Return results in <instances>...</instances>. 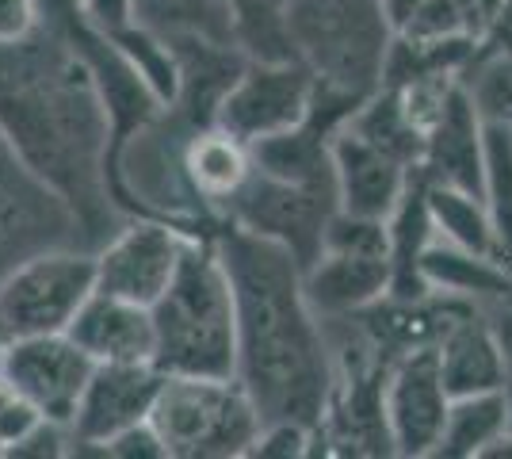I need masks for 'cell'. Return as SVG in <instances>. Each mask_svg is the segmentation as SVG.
I'll return each mask as SVG.
<instances>
[{
	"instance_id": "obj_13",
	"label": "cell",
	"mask_w": 512,
	"mask_h": 459,
	"mask_svg": "<svg viewBox=\"0 0 512 459\" xmlns=\"http://www.w3.org/2000/svg\"><path fill=\"white\" fill-rule=\"evenodd\" d=\"M482 127H486V119H482L474 92L455 85L425 142L421 173L428 176V184H451V188H463V192L486 199V138H482Z\"/></svg>"
},
{
	"instance_id": "obj_26",
	"label": "cell",
	"mask_w": 512,
	"mask_h": 459,
	"mask_svg": "<svg viewBox=\"0 0 512 459\" xmlns=\"http://www.w3.org/2000/svg\"><path fill=\"white\" fill-rule=\"evenodd\" d=\"M318 433L310 425H299V421H264L260 437H256L253 452L249 456H264V459H299L310 456Z\"/></svg>"
},
{
	"instance_id": "obj_29",
	"label": "cell",
	"mask_w": 512,
	"mask_h": 459,
	"mask_svg": "<svg viewBox=\"0 0 512 459\" xmlns=\"http://www.w3.org/2000/svg\"><path fill=\"white\" fill-rule=\"evenodd\" d=\"M459 4H463V12H467L470 31L482 39V35L493 27V20H497V12H501L505 0H459Z\"/></svg>"
},
{
	"instance_id": "obj_14",
	"label": "cell",
	"mask_w": 512,
	"mask_h": 459,
	"mask_svg": "<svg viewBox=\"0 0 512 459\" xmlns=\"http://www.w3.org/2000/svg\"><path fill=\"white\" fill-rule=\"evenodd\" d=\"M333 173H337V196H341L344 211L356 215H371V219H390L394 207L402 203L409 188V165L386 150L371 146L363 134H356L348 123H341L333 138Z\"/></svg>"
},
{
	"instance_id": "obj_36",
	"label": "cell",
	"mask_w": 512,
	"mask_h": 459,
	"mask_svg": "<svg viewBox=\"0 0 512 459\" xmlns=\"http://www.w3.org/2000/svg\"><path fill=\"white\" fill-rule=\"evenodd\" d=\"M0 456H4V440H0Z\"/></svg>"
},
{
	"instance_id": "obj_35",
	"label": "cell",
	"mask_w": 512,
	"mask_h": 459,
	"mask_svg": "<svg viewBox=\"0 0 512 459\" xmlns=\"http://www.w3.org/2000/svg\"><path fill=\"white\" fill-rule=\"evenodd\" d=\"M509 429H512V379H509Z\"/></svg>"
},
{
	"instance_id": "obj_34",
	"label": "cell",
	"mask_w": 512,
	"mask_h": 459,
	"mask_svg": "<svg viewBox=\"0 0 512 459\" xmlns=\"http://www.w3.org/2000/svg\"><path fill=\"white\" fill-rule=\"evenodd\" d=\"M497 337H501V349H505V360H509V375H512V318L501 329H497Z\"/></svg>"
},
{
	"instance_id": "obj_20",
	"label": "cell",
	"mask_w": 512,
	"mask_h": 459,
	"mask_svg": "<svg viewBox=\"0 0 512 459\" xmlns=\"http://www.w3.org/2000/svg\"><path fill=\"white\" fill-rule=\"evenodd\" d=\"M421 276L432 291H448V295H493V299H505L512 295L509 272L497 264V257H482V253H470L459 249L451 241H432L421 257Z\"/></svg>"
},
{
	"instance_id": "obj_18",
	"label": "cell",
	"mask_w": 512,
	"mask_h": 459,
	"mask_svg": "<svg viewBox=\"0 0 512 459\" xmlns=\"http://www.w3.org/2000/svg\"><path fill=\"white\" fill-rule=\"evenodd\" d=\"M436 352H440V372H444V387H448L451 398L509 387L512 375L505 349H501V337H497V329H490L478 318V310L459 318L440 337Z\"/></svg>"
},
{
	"instance_id": "obj_11",
	"label": "cell",
	"mask_w": 512,
	"mask_h": 459,
	"mask_svg": "<svg viewBox=\"0 0 512 459\" xmlns=\"http://www.w3.org/2000/svg\"><path fill=\"white\" fill-rule=\"evenodd\" d=\"M451 394L440 372V352L436 345L402 352L390 375H386V425L394 452L409 459L436 456V444L448 425Z\"/></svg>"
},
{
	"instance_id": "obj_12",
	"label": "cell",
	"mask_w": 512,
	"mask_h": 459,
	"mask_svg": "<svg viewBox=\"0 0 512 459\" xmlns=\"http://www.w3.org/2000/svg\"><path fill=\"white\" fill-rule=\"evenodd\" d=\"M165 372L157 364H96L81 406L69 421L77 448H104L134 425H146Z\"/></svg>"
},
{
	"instance_id": "obj_5",
	"label": "cell",
	"mask_w": 512,
	"mask_h": 459,
	"mask_svg": "<svg viewBox=\"0 0 512 459\" xmlns=\"http://www.w3.org/2000/svg\"><path fill=\"white\" fill-rule=\"evenodd\" d=\"M96 291V249L50 245L23 257L0 280V337L65 333Z\"/></svg>"
},
{
	"instance_id": "obj_30",
	"label": "cell",
	"mask_w": 512,
	"mask_h": 459,
	"mask_svg": "<svg viewBox=\"0 0 512 459\" xmlns=\"http://www.w3.org/2000/svg\"><path fill=\"white\" fill-rule=\"evenodd\" d=\"M375 8H379V16H383L386 31L398 35V31L409 23V16L421 8V0H375Z\"/></svg>"
},
{
	"instance_id": "obj_25",
	"label": "cell",
	"mask_w": 512,
	"mask_h": 459,
	"mask_svg": "<svg viewBox=\"0 0 512 459\" xmlns=\"http://www.w3.org/2000/svg\"><path fill=\"white\" fill-rule=\"evenodd\" d=\"M409 43H448L459 35H474L467 23V12L459 0H421V8L409 16V23L398 31Z\"/></svg>"
},
{
	"instance_id": "obj_27",
	"label": "cell",
	"mask_w": 512,
	"mask_h": 459,
	"mask_svg": "<svg viewBox=\"0 0 512 459\" xmlns=\"http://www.w3.org/2000/svg\"><path fill=\"white\" fill-rule=\"evenodd\" d=\"M43 0H0V46L27 43L43 31Z\"/></svg>"
},
{
	"instance_id": "obj_32",
	"label": "cell",
	"mask_w": 512,
	"mask_h": 459,
	"mask_svg": "<svg viewBox=\"0 0 512 459\" xmlns=\"http://www.w3.org/2000/svg\"><path fill=\"white\" fill-rule=\"evenodd\" d=\"M505 77H509V73H493L486 96H493V100L501 104V111H493V119H509L512 123V81H505Z\"/></svg>"
},
{
	"instance_id": "obj_31",
	"label": "cell",
	"mask_w": 512,
	"mask_h": 459,
	"mask_svg": "<svg viewBox=\"0 0 512 459\" xmlns=\"http://www.w3.org/2000/svg\"><path fill=\"white\" fill-rule=\"evenodd\" d=\"M482 43H490V46H512V0H505L501 4V12H497V20H493V27L482 35Z\"/></svg>"
},
{
	"instance_id": "obj_15",
	"label": "cell",
	"mask_w": 512,
	"mask_h": 459,
	"mask_svg": "<svg viewBox=\"0 0 512 459\" xmlns=\"http://www.w3.org/2000/svg\"><path fill=\"white\" fill-rule=\"evenodd\" d=\"M96 364H153L157 356V329L153 310L130 303L107 291H92L77 310L73 326L65 329Z\"/></svg>"
},
{
	"instance_id": "obj_19",
	"label": "cell",
	"mask_w": 512,
	"mask_h": 459,
	"mask_svg": "<svg viewBox=\"0 0 512 459\" xmlns=\"http://www.w3.org/2000/svg\"><path fill=\"white\" fill-rule=\"evenodd\" d=\"M356 134H363L371 146L386 150L390 157H398L402 165L417 169L425 161V142L428 134L409 119L402 92L390 85H379L371 96H363L360 108L344 119Z\"/></svg>"
},
{
	"instance_id": "obj_33",
	"label": "cell",
	"mask_w": 512,
	"mask_h": 459,
	"mask_svg": "<svg viewBox=\"0 0 512 459\" xmlns=\"http://www.w3.org/2000/svg\"><path fill=\"white\" fill-rule=\"evenodd\" d=\"M478 459H512V429L493 440L490 448H486V452H482Z\"/></svg>"
},
{
	"instance_id": "obj_4",
	"label": "cell",
	"mask_w": 512,
	"mask_h": 459,
	"mask_svg": "<svg viewBox=\"0 0 512 459\" xmlns=\"http://www.w3.org/2000/svg\"><path fill=\"white\" fill-rule=\"evenodd\" d=\"M150 425L172 459H237L253 452L264 417L241 379L165 375Z\"/></svg>"
},
{
	"instance_id": "obj_17",
	"label": "cell",
	"mask_w": 512,
	"mask_h": 459,
	"mask_svg": "<svg viewBox=\"0 0 512 459\" xmlns=\"http://www.w3.org/2000/svg\"><path fill=\"white\" fill-rule=\"evenodd\" d=\"M184 176L192 184L195 199L211 215H222V207L253 176V146L218 123L192 127L188 142H184Z\"/></svg>"
},
{
	"instance_id": "obj_22",
	"label": "cell",
	"mask_w": 512,
	"mask_h": 459,
	"mask_svg": "<svg viewBox=\"0 0 512 459\" xmlns=\"http://www.w3.org/2000/svg\"><path fill=\"white\" fill-rule=\"evenodd\" d=\"M428 211L436 222V238L470 249V253H482V257H501V238H497V226L482 196L451 188V184H428Z\"/></svg>"
},
{
	"instance_id": "obj_23",
	"label": "cell",
	"mask_w": 512,
	"mask_h": 459,
	"mask_svg": "<svg viewBox=\"0 0 512 459\" xmlns=\"http://www.w3.org/2000/svg\"><path fill=\"white\" fill-rule=\"evenodd\" d=\"M482 138H486V207L505 253L512 249V123L490 115Z\"/></svg>"
},
{
	"instance_id": "obj_7",
	"label": "cell",
	"mask_w": 512,
	"mask_h": 459,
	"mask_svg": "<svg viewBox=\"0 0 512 459\" xmlns=\"http://www.w3.org/2000/svg\"><path fill=\"white\" fill-rule=\"evenodd\" d=\"M195 230L157 215L123 219L96 245V287L130 303L153 306L180 272Z\"/></svg>"
},
{
	"instance_id": "obj_28",
	"label": "cell",
	"mask_w": 512,
	"mask_h": 459,
	"mask_svg": "<svg viewBox=\"0 0 512 459\" xmlns=\"http://www.w3.org/2000/svg\"><path fill=\"white\" fill-rule=\"evenodd\" d=\"M104 456H119V459H169V448H165V440H161V433L153 429L150 421L146 425H134V429H127L123 437H115L111 444L104 448Z\"/></svg>"
},
{
	"instance_id": "obj_1",
	"label": "cell",
	"mask_w": 512,
	"mask_h": 459,
	"mask_svg": "<svg viewBox=\"0 0 512 459\" xmlns=\"http://www.w3.org/2000/svg\"><path fill=\"white\" fill-rule=\"evenodd\" d=\"M0 134L77 211L92 249L123 222L111 184L115 119L100 77L85 50L50 39L46 23L27 43L0 46Z\"/></svg>"
},
{
	"instance_id": "obj_2",
	"label": "cell",
	"mask_w": 512,
	"mask_h": 459,
	"mask_svg": "<svg viewBox=\"0 0 512 459\" xmlns=\"http://www.w3.org/2000/svg\"><path fill=\"white\" fill-rule=\"evenodd\" d=\"M218 249L234 280L241 387L264 421H299L321 433L337 360L325 322L306 299L299 257L234 222L218 230Z\"/></svg>"
},
{
	"instance_id": "obj_9",
	"label": "cell",
	"mask_w": 512,
	"mask_h": 459,
	"mask_svg": "<svg viewBox=\"0 0 512 459\" xmlns=\"http://www.w3.org/2000/svg\"><path fill=\"white\" fill-rule=\"evenodd\" d=\"M337 207H341V199L333 192L299 188V184H287V180L253 169L245 188L222 207V219L287 245L302 268H310L321 257L325 222Z\"/></svg>"
},
{
	"instance_id": "obj_21",
	"label": "cell",
	"mask_w": 512,
	"mask_h": 459,
	"mask_svg": "<svg viewBox=\"0 0 512 459\" xmlns=\"http://www.w3.org/2000/svg\"><path fill=\"white\" fill-rule=\"evenodd\" d=\"M501 433H509V387L451 398L448 425L436 444V456L478 459Z\"/></svg>"
},
{
	"instance_id": "obj_6",
	"label": "cell",
	"mask_w": 512,
	"mask_h": 459,
	"mask_svg": "<svg viewBox=\"0 0 512 459\" xmlns=\"http://www.w3.org/2000/svg\"><path fill=\"white\" fill-rule=\"evenodd\" d=\"M318 77L302 58H249L222 92L214 123L241 142H260L306 123L318 104Z\"/></svg>"
},
{
	"instance_id": "obj_10",
	"label": "cell",
	"mask_w": 512,
	"mask_h": 459,
	"mask_svg": "<svg viewBox=\"0 0 512 459\" xmlns=\"http://www.w3.org/2000/svg\"><path fill=\"white\" fill-rule=\"evenodd\" d=\"M96 360L88 356L69 333H43V337H12L0 345V375L23 402H31L46 421L69 425Z\"/></svg>"
},
{
	"instance_id": "obj_24",
	"label": "cell",
	"mask_w": 512,
	"mask_h": 459,
	"mask_svg": "<svg viewBox=\"0 0 512 459\" xmlns=\"http://www.w3.org/2000/svg\"><path fill=\"white\" fill-rule=\"evenodd\" d=\"M321 253H379V257H390V222L337 207L325 222Z\"/></svg>"
},
{
	"instance_id": "obj_8",
	"label": "cell",
	"mask_w": 512,
	"mask_h": 459,
	"mask_svg": "<svg viewBox=\"0 0 512 459\" xmlns=\"http://www.w3.org/2000/svg\"><path fill=\"white\" fill-rule=\"evenodd\" d=\"M50 245H88L77 211L20 161L0 134V280ZM92 249V245H88Z\"/></svg>"
},
{
	"instance_id": "obj_16",
	"label": "cell",
	"mask_w": 512,
	"mask_h": 459,
	"mask_svg": "<svg viewBox=\"0 0 512 459\" xmlns=\"http://www.w3.org/2000/svg\"><path fill=\"white\" fill-rule=\"evenodd\" d=\"M302 287L321 322L356 318L390 295L394 264L379 253H321L310 268H302Z\"/></svg>"
},
{
	"instance_id": "obj_3",
	"label": "cell",
	"mask_w": 512,
	"mask_h": 459,
	"mask_svg": "<svg viewBox=\"0 0 512 459\" xmlns=\"http://www.w3.org/2000/svg\"><path fill=\"white\" fill-rule=\"evenodd\" d=\"M165 375L237 379V303L218 234L195 230L169 291L150 306Z\"/></svg>"
}]
</instances>
